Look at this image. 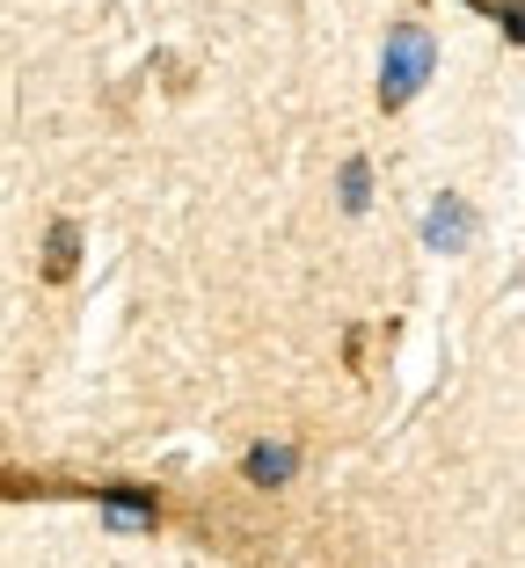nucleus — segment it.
<instances>
[{"label":"nucleus","mask_w":525,"mask_h":568,"mask_svg":"<svg viewBox=\"0 0 525 568\" xmlns=\"http://www.w3.org/2000/svg\"><path fill=\"white\" fill-rule=\"evenodd\" d=\"M431 67H438L431 30H424V22H394V30H387V51H380V102H387V110H402V102L431 81Z\"/></svg>","instance_id":"f257e3e1"},{"label":"nucleus","mask_w":525,"mask_h":568,"mask_svg":"<svg viewBox=\"0 0 525 568\" xmlns=\"http://www.w3.org/2000/svg\"><path fill=\"white\" fill-rule=\"evenodd\" d=\"M475 241V212H467V197H438L424 212V248L431 255H460Z\"/></svg>","instance_id":"f03ea898"},{"label":"nucleus","mask_w":525,"mask_h":568,"mask_svg":"<svg viewBox=\"0 0 525 568\" xmlns=\"http://www.w3.org/2000/svg\"><path fill=\"white\" fill-rule=\"evenodd\" d=\"M241 467H249V481H255V488H285L292 474H300V452H292V445H255Z\"/></svg>","instance_id":"7ed1b4c3"},{"label":"nucleus","mask_w":525,"mask_h":568,"mask_svg":"<svg viewBox=\"0 0 525 568\" xmlns=\"http://www.w3.org/2000/svg\"><path fill=\"white\" fill-rule=\"evenodd\" d=\"M102 525L110 532H153V503L147 496H110L102 503Z\"/></svg>","instance_id":"20e7f679"},{"label":"nucleus","mask_w":525,"mask_h":568,"mask_svg":"<svg viewBox=\"0 0 525 568\" xmlns=\"http://www.w3.org/2000/svg\"><path fill=\"white\" fill-rule=\"evenodd\" d=\"M365 204H373V168L343 161V212H365Z\"/></svg>","instance_id":"39448f33"},{"label":"nucleus","mask_w":525,"mask_h":568,"mask_svg":"<svg viewBox=\"0 0 525 568\" xmlns=\"http://www.w3.org/2000/svg\"><path fill=\"white\" fill-rule=\"evenodd\" d=\"M73 263V226H51V270Z\"/></svg>","instance_id":"423d86ee"}]
</instances>
